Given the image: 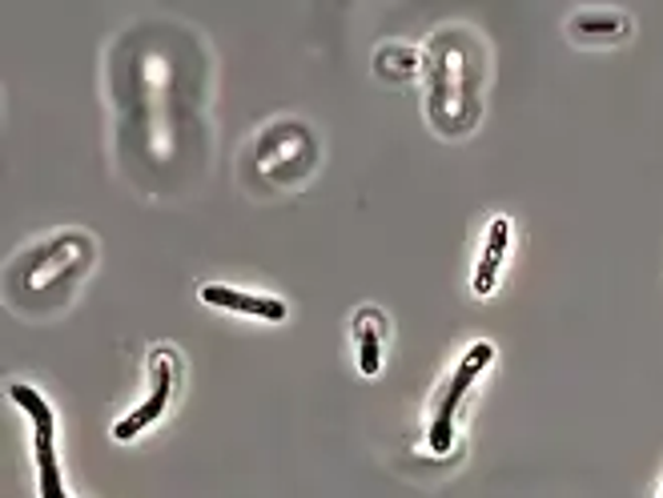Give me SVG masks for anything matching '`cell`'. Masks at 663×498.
I'll return each instance as SVG.
<instances>
[{
	"label": "cell",
	"mask_w": 663,
	"mask_h": 498,
	"mask_svg": "<svg viewBox=\"0 0 663 498\" xmlns=\"http://www.w3.org/2000/svg\"><path fill=\"white\" fill-rule=\"evenodd\" d=\"M354 338H358V370L366 378H375L382 370V338H387V318L382 310H358L354 318Z\"/></svg>",
	"instance_id": "4"
},
{
	"label": "cell",
	"mask_w": 663,
	"mask_h": 498,
	"mask_svg": "<svg viewBox=\"0 0 663 498\" xmlns=\"http://www.w3.org/2000/svg\"><path fill=\"white\" fill-rule=\"evenodd\" d=\"M173 374H177V358L169 346H161L154 354V394L141 402V406L133 410L129 418H122L117 426H113V438L117 443H129V438H137V434L149 426V422H157L161 414H166L169 406V394H173Z\"/></svg>",
	"instance_id": "2"
},
{
	"label": "cell",
	"mask_w": 663,
	"mask_h": 498,
	"mask_svg": "<svg viewBox=\"0 0 663 498\" xmlns=\"http://www.w3.org/2000/svg\"><path fill=\"white\" fill-rule=\"evenodd\" d=\"M198 294H201V301H206V306H218V310L254 314V318H265V321L286 318V301L262 298V294H242V289H230V286H201Z\"/></svg>",
	"instance_id": "3"
},
{
	"label": "cell",
	"mask_w": 663,
	"mask_h": 498,
	"mask_svg": "<svg viewBox=\"0 0 663 498\" xmlns=\"http://www.w3.org/2000/svg\"><path fill=\"white\" fill-rule=\"evenodd\" d=\"M491 358H495V346L491 342H475L463 354V362H459V370H454V378H451V386H446V394H442V402H439V414H434V426H431L434 454H446L454 446V414H459V402H463L466 390L475 386V378L491 365Z\"/></svg>",
	"instance_id": "1"
},
{
	"label": "cell",
	"mask_w": 663,
	"mask_h": 498,
	"mask_svg": "<svg viewBox=\"0 0 663 498\" xmlns=\"http://www.w3.org/2000/svg\"><path fill=\"white\" fill-rule=\"evenodd\" d=\"M33 446H36V470H41V498H69L65 487H61V466H56V454H53V434L36 431Z\"/></svg>",
	"instance_id": "6"
},
{
	"label": "cell",
	"mask_w": 663,
	"mask_h": 498,
	"mask_svg": "<svg viewBox=\"0 0 663 498\" xmlns=\"http://www.w3.org/2000/svg\"><path fill=\"white\" fill-rule=\"evenodd\" d=\"M9 399L17 402V406L29 410V418H33L36 431H41V434H53V406H49V402H44L33 386H24V382H12V386H9Z\"/></svg>",
	"instance_id": "7"
},
{
	"label": "cell",
	"mask_w": 663,
	"mask_h": 498,
	"mask_svg": "<svg viewBox=\"0 0 663 498\" xmlns=\"http://www.w3.org/2000/svg\"><path fill=\"white\" fill-rule=\"evenodd\" d=\"M507 245H511V218H495V222H491V230H486L483 262H478V274H475V294H478V298L495 294V277H498V269H503Z\"/></svg>",
	"instance_id": "5"
}]
</instances>
